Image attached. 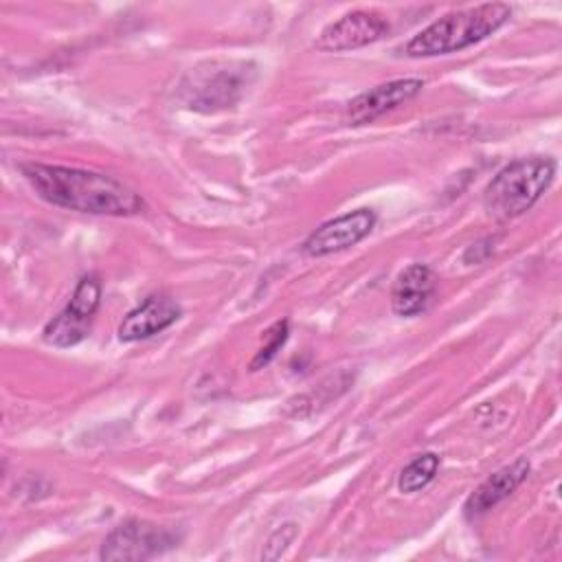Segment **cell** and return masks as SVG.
<instances>
[{"instance_id": "9", "label": "cell", "mask_w": 562, "mask_h": 562, "mask_svg": "<svg viewBox=\"0 0 562 562\" xmlns=\"http://www.w3.org/2000/svg\"><path fill=\"white\" fill-rule=\"evenodd\" d=\"M182 310L176 299L167 294H151L140 305L130 310L119 325V340L136 342L149 338L167 327H171L180 318Z\"/></svg>"}, {"instance_id": "12", "label": "cell", "mask_w": 562, "mask_h": 562, "mask_svg": "<svg viewBox=\"0 0 562 562\" xmlns=\"http://www.w3.org/2000/svg\"><path fill=\"white\" fill-rule=\"evenodd\" d=\"M439 463H441V459H439V454H435V452H422V454H417V457H415L413 461H408V463L404 465V470L400 472V479H397L400 492L413 494V492L426 487V485L435 479V474H437V470H439Z\"/></svg>"}, {"instance_id": "6", "label": "cell", "mask_w": 562, "mask_h": 562, "mask_svg": "<svg viewBox=\"0 0 562 562\" xmlns=\"http://www.w3.org/2000/svg\"><path fill=\"white\" fill-rule=\"evenodd\" d=\"M373 226H375L373 209H356L351 213L323 222L318 228H314L305 239L303 250L310 257H325L331 252L347 250L358 241H362L373 231Z\"/></svg>"}, {"instance_id": "13", "label": "cell", "mask_w": 562, "mask_h": 562, "mask_svg": "<svg viewBox=\"0 0 562 562\" xmlns=\"http://www.w3.org/2000/svg\"><path fill=\"white\" fill-rule=\"evenodd\" d=\"M288 334H290V323L283 318V321H277L268 331H266V345L257 351V356L252 358L250 362V369L257 371L261 367H266L274 356L277 351L285 345L288 340Z\"/></svg>"}, {"instance_id": "1", "label": "cell", "mask_w": 562, "mask_h": 562, "mask_svg": "<svg viewBox=\"0 0 562 562\" xmlns=\"http://www.w3.org/2000/svg\"><path fill=\"white\" fill-rule=\"evenodd\" d=\"M22 173L44 202L59 209L114 217L145 209L143 195L110 173L42 162L22 165Z\"/></svg>"}, {"instance_id": "7", "label": "cell", "mask_w": 562, "mask_h": 562, "mask_svg": "<svg viewBox=\"0 0 562 562\" xmlns=\"http://www.w3.org/2000/svg\"><path fill=\"white\" fill-rule=\"evenodd\" d=\"M389 31L391 24L384 15L375 11H351L345 13L340 20L327 24L318 35L316 46L321 50L334 53L351 50L382 40L384 35H389Z\"/></svg>"}, {"instance_id": "11", "label": "cell", "mask_w": 562, "mask_h": 562, "mask_svg": "<svg viewBox=\"0 0 562 562\" xmlns=\"http://www.w3.org/2000/svg\"><path fill=\"white\" fill-rule=\"evenodd\" d=\"M529 461L527 457H518L516 461H512L509 465L496 470L494 474H490L465 501L463 512L468 518H476L485 512H490L494 505H498L501 501H505L527 476H529Z\"/></svg>"}, {"instance_id": "10", "label": "cell", "mask_w": 562, "mask_h": 562, "mask_svg": "<svg viewBox=\"0 0 562 562\" xmlns=\"http://www.w3.org/2000/svg\"><path fill=\"white\" fill-rule=\"evenodd\" d=\"M437 290V277L426 263L406 266L391 290V307L397 316H415L424 312Z\"/></svg>"}, {"instance_id": "14", "label": "cell", "mask_w": 562, "mask_h": 562, "mask_svg": "<svg viewBox=\"0 0 562 562\" xmlns=\"http://www.w3.org/2000/svg\"><path fill=\"white\" fill-rule=\"evenodd\" d=\"M296 531H299V529H296L294 522L281 525V527L268 538V544H266L261 558H263V560H277V558H281V553L288 549V544L296 538Z\"/></svg>"}, {"instance_id": "4", "label": "cell", "mask_w": 562, "mask_h": 562, "mask_svg": "<svg viewBox=\"0 0 562 562\" xmlns=\"http://www.w3.org/2000/svg\"><path fill=\"white\" fill-rule=\"evenodd\" d=\"M99 303H101V281L99 277L88 274L77 283L66 307L46 323L42 331L44 342L53 347H72L81 342L90 331Z\"/></svg>"}, {"instance_id": "3", "label": "cell", "mask_w": 562, "mask_h": 562, "mask_svg": "<svg viewBox=\"0 0 562 562\" xmlns=\"http://www.w3.org/2000/svg\"><path fill=\"white\" fill-rule=\"evenodd\" d=\"M555 176V160L547 156L518 158L503 167L485 187L483 206L494 220H514L529 211L549 189Z\"/></svg>"}, {"instance_id": "8", "label": "cell", "mask_w": 562, "mask_h": 562, "mask_svg": "<svg viewBox=\"0 0 562 562\" xmlns=\"http://www.w3.org/2000/svg\"><path fill=\"white\" fill-rule=\"evenodd\" d=\"M424 88L422 79H393L386 83H380L362 94H358L349 108L347 116L351 125H364L375 121L378 116L395 110L397 105H404L406 101L415 99Z\"/></svg>"}, {"instance_id": "2", "label": "cell", "mask_w": 562, "mask_h": 562, "mask_svg": "<svg viewBox=\"0 0 562 562\" xmlns=\"http://www.w3.org/2000/svg\"><path fill=\"white\" fill-rule=\"evenodd\" d=\"M509 15L512 9L503 2H487L446 13L413 35L404 46V53L408 57H435L468 48L498 31Z\"/></svg>"}, {"instance_id": "5", "label": "cell", "mask_w": 562, "mask_h": 562, "mask_svg": "<svg viewBox=\"0 0 562 562\" xmlns=\"http://www.w3.org/2000/svg\"><path fill=\"white\" fill-rule=\"evenodd\" d=\"M178 544V536L160 525L147 520H125L112 529L99 551L101 560H149Z\"/></svg>"}]
</instances>
